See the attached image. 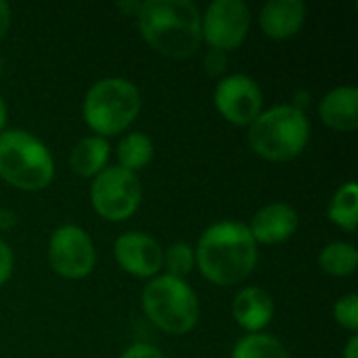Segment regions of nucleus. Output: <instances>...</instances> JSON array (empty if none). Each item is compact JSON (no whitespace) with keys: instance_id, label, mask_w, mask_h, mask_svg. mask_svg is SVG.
I'll list each match as a JSON object with an SVG mask.
<instances>
[{"instance_id":"obj_1","label":"nucleus","mask_w":358,"mask_h":358,"mask_svg":"<svg viewBox=\"0 0 358 358\" xmlns=\"http://www.w3.org/2000/svg\"><path fill=\"white\" fill-rule=\"evenodd\" d=\"M258 264V243L248 224L224 220L208 227L195 250V266L201 277L220 287L245 281Z\"/></svg>"},{"instance_id":"obj_2","label":"nucleus","mask_w":358,"mask_h":358,"mask_svg":"<svg viewBox=\"0 0 358 358\" xmlns=\"http://www.w3.org/2000/svg\"><path fill=\"white\" fill-rule=\"evenodd\" d=\"M136 23L145 42L164 57L187 59L201 46V13L191 0L141 2Z\"/></svg>"},{"instance_id":"obj_3","label":"nucleus","mask_w":358,"mask_h":358,"mask_svg":"<svg viewBox=\"0 0 358 358\" xmlns=\"http://www.w3.org/2000/svg\"><path fill=\"white\" fill-rule=\"evenodd\" d=\"M143 99L138 88L126 78H103L94 82L82 103L84 122L96 136L124 132L141 113Z\"/></svg>"},{"instance_id":"obj_4","label":"nucleus","mask_w":358,"mask_h":358,"mask_svg":"<svg viewBox=\"0 0 358 358\" xmlns=\"http://www.w3.org/2000/svg\"><path fill=\"white\" fill-rule=\"evenodd\" d=\"M252 149L268 162H289L298 157L310 138V122L306 113L292 105H279L262 111L248 132Z\"/></svg>"},{"instance_id":"obj_5","label":"nucleus","mask_w":358,"mask_h":358,"mask_svg":"<svg viewBox=\"0 0 358 358\" xmlns=\"http://www.w3.org/2000/svg\"><path fill=\"white\" fill-rule=\"evenodd\" d=\"M0 178L21 191H42L55 178V162L42 141L25 130L0 132Z\"/></svg>"},{"instance_id":"obj_6","label":"nucleus","mask_w":358,"mask_h":358,"mask_svg":"<svg viewBox=\"0 0 358 358\" xmlns=\"http://www.w3.org/2000/svg\"><path fill=\"white\" fill-rule=\"evenodd\" d=\"M141 302L149 321L170 336H185L199 321V300L185 279L170 275L149 279Z\"/></svg>"},{"instance_id":"obj_7","label":"nucleus","mask_w":358,"mask_h":358,"mask_svg":"<svg viewBox=\"0 0 358 358\" xmlns=\"http://www.w3.org/2000/svg\"><path fill=\"white\" fill-rule=\"evenodd\" d=\"M90 201L101 218L122 222L130 218L143 201L141 180L134 172L120 166H107L90 185Z\"/></svg>"},{"instance_id":"obj_8","label":"nucleus","mask_w":358,"mask_h":358,"mask_svg":"<svg viewBox=\"0 0 358 358\" xmlns=\"http://www.w3.org/2000/svg\"><path fill=\"white\" fill-rule=\"evenodd\" d=\"M48 262L63 279L88 277L96 264V250L90 235L76 224L55 229L48 239Z\"/></svg>"},{"instance_id":"obj_9","label":"nucleus","mask_w":358,"mask_h":358,"mask_svg":"<svg viewBox=\"0 0 358 358\" xmlns=\"http://www.w3.org/2000/svg\"><path fill=\"white\" fill-rule=\"evenodd\" d=\"M250 6L241 0H214L201 15V40L214 50H235L248 38Z\"/></svg>"},{"instance_id":"obj_10","label":"nucleus","mask_w":358,"mask_h":358,"mask_svg":"<svg viewBox=\"0 0 358 358\" xmlns=\"http://www.w3.org/2000/svg\"><path fill=\"white\" fill-rule=\"evenodd\" d=\"M262 90L250 76L233 73L216 84L214 105L218 113L235 126H250L262 113Z\"/></svg>"},{"instance_id":"obj_11","label":"nucleus","mask_w":358,"mask_h":358,"mask_svg":"<svg viewBox=\"0 0 358 358\" xmlns=\"http://www.w3.org/2000/svg\"><path fill=\"white\" fill-rule=\"evenodd\" d=\"M113 256L120 268L138 279H153L162 271L164 250L147 233L128 231L113 243Z\"/></svg>"},{"instance_id":"obj_12","label":"nucleus","mask_w":358,"mask_h":358,"mask_svg":"<svg viewBox=\"0 0 358 358\" xmlns=\"http://www.w3.org/2000/svg\"><path fill=\"white\" fill-rule=\"evenodd\" d=\"M298 222H300L298 212L289 203L275 201L260 208L254 214L248 229L256 243L277 245L294 237V233L298 231Z\"/></svg>"},{"instance_id":"obj_13","label":"nucleus","mask_w":358,"mask_h":358,"mask_svg":"<svg viewBox=\"0 0 358 358\" xmlns=\"http://www.w3.org/2000/svg\"><path fill=\"white\" fill-rule=\"evenodd\" d=\"M275 317V300L273 296L258 287H243L233 302V319L248 334H262V329Z\"/></svg>"},{"instance_id":"obj_14","label":"nucleus","mask_w":358,"mask_h":358,"mask_svg":"<svg viewBox=\"0 0 358 358\" xmlns=\"http://www.w3.org/2000/svg\"><path fill=\"white\" fill-rule=\"evenodd\" d=\"M306 21L302 0H268L260 10V27L273 40L294 38Z\"/></svg>"},{"instance_id":"obj_15","label":"nucleus","mask_w":358,"mask_h":358,"mask_svg":"<svg viewBox=\"0 0 358 358\" xmlns=\"http://www.w3.org/2000/svg\"><path fill=\"white\" fill-rule=\"evenodd\" d=\"M319 117L338 132H355L358 128V90L340 86L327 92L319 103Z\"/></svg>"},{"instance_id":"obj_16","label":"nucleus","mask_w":358,"mask_h":358,"mask_svg":"<svg viewBox=\"0 0 358 358\" xmlns=\"http://www.w3.org/2000/svg\"><path fill=\"white\" fill-rule=\"evenodd\" d=\"M109 143L103 136H86L82 138L69 155V168L82 176V178H94L96 174H101L107 168L109 162Z\"/></svg>"},{"instance_id":"obj_17","label":"nucleus","mask_w":358,"mask_h":358,"mask_svg":"<svg viewBox=\"0 0 358 358\" xmlns=\"http://www.w3.org/2000/svg\"><path fill=\"white\" fill-rule=\"evenodd\" d=\"M329 220L346 233H355L358 222V185L355 180L342 185L329 201Z\"/></svg>"},{"instance_id":"obj_18","label":"nucleus","mask_w":358,"mask_h":358,"mask_svg":"<svg viewBox=\"0 0 358 358\" xmlns=\"http://www.w3.org/2000/svg\"><path fill=\"white\" fill-rule=\"evenodd\" d=\"M153 153H155L153 141L143 132H130L117 145L120 168H124L128 172H134V174L151 164Z\"/></svg>"},{"instance_id":"obj_19","label":"nucleus","mask_w":358,"mask_h":358,"mask_svg":"<svg viewBox=\"0 0 358 358\" xmlns=\"http://www.w3.org/2000/svg\"><path fill=\"white\" fill-rule=\"evenodd\" d=\"M358 252L352 243L336 241L321 250L319 254V266L325 275L331 277H348L357 271Z\"/></svg>"},{"instance_id":"obj_20","label":"nucleus","mask_w":358,"mask_h":358,"mask_svg":"<svg viewBox=\"0 0 358 358\" xmlns=\"http://www.w3.org/2000/svg\"><path fill=\"white\" fill-rule=\"evenodd\" d=\"M231 358H289V355L275 336L248 334L235 344Z\"/></svg>"},{"instance_id":"obj_21","label":"nucleus","mask_w":358,"mask_h":358,"mask_svg":"<svg viewBox=\"0 0 358 358\" xmlns=\"http://www.w3.org/2000/svg\"><path fill=\"white\" fill-rule=\"evenodd\" d=\"M162 268H166V275L185 279L195 268V250L182 241L172 243L168 250H164V262Z\"/></svg>"},{"instance_id":"obj_22","label":"nucleus","mask_w":358,"mask_h":358,"mask_svg":"<svg viewBox=\"0 0 358 358\" xmlns=\"http://www.w3.org/2000/svg\"><path fill=\"white\" fill-rule=\"evenodd\" d=\"M334 319L340 327H344L350 334L358 331V296L346 294L342 296L334 306Z\"/></svg>"},{"instance_id":"obj_23","label":"nucleus","mask_w":358,"mask_h":358,"mask_svg":"<svg viewBox=\"0 0 358 358\" xmlns=\"http://www.w3.org/2000/svg\"><path fill=\"white\" fill-rule=\"evenodd\" d=\"M227 63H229V59H227V52H222V50H214L212 48L203 57V67H206L208 76H222L224 69H227Z\"/></svg>"},{"instance_id":"obj_24","label":"nucleus","mask_w":358,"mask_h":358,"mask_svg":"<svg viewBox=\"0 0 358 358\" xmlns=\"http://www.w3.org/2000/svg\"><path fill=\"white\" fill-rule=\"evenodd\" d=\"M13 266H15V258H13V250L6 241L0 239V287L10 279L13 275Z\"/></svg>"},{"instance_id":"obj_25","label":"nucleus","mask_w":358,"mask_h":358,"mask_svg":"<svg viewBox=\"0 0 358 358\" xmlns=\"http://www.w3.org/2000/svg\"><path fill=\"white\" fill-rule=\"evenodd\" d=\"M120 358H166L164 357V352L157 348V346H153V344H134V346H130L126 352H122V357Z\"/></svg>"},{"instance_id":"obj_26","label":"nucleus","mask_w":358,"mask_h":358,"mask_svg":"<svg viewBox=\"0 0 358 358\" xmlns=\"http://www.w3.org/2000/svg\"><path fill=\"white\" fill-rule=\"evenodd\" d=\"M8 27H10V6L0 0V40L6 36Z\"/></svg>"},{"instance_id":"obj_27","label":"nucleus","mask_w":358,"mask_h":358,"mask_svg":"<svg viewBox=\"0 0 358 358\" xmlns=\"http://www.w3.org/2000/svg\"><path fill=\"white\" fill-rule=\"evenodd\" d=\"M308 105H310V92H308V90H298V92L294 94V103H292V107L304 113V109H306Z\"/></svg>"},{"instance_id":"obj_28","label":"nucleus","mask_w":358,"mask_h":358,"mask_svg":"<svg viewBox=\"0 0 358 358\" xmlns=\"http://www.w3.org/2000/svg\"><path fill=\"white\" fill-rule=\"evenodd\" d=\"M344 358H358V338L352 336L346 344V350H344Z\"/></svg>"},{"instance_id":"obj_29","label":"nucleus","mask_w":358,"mask_h":358,"mask_svg":"<svg viewBox=\"0 0 358 358\" xmlns=\"http://www.w3.org/2000/svg\"><path fill=\"white\" fill-rule=\"evenodd\" d=\"M124 13H134V17H136V13H138V8H141V2H120L117 4Z\"/></svg>"},{"instance_id":"obj_30","label":"nucleus","mask_w":358,"mask_h":358,"mask_svg":"<svg viewBox=\"0 0 358 358\" xmlns=\"http://www.w3.org/2000/svg\"><path fill=\"white\" fill-rule=\"evenodd\" d=\"M6 126V105H4V99L0 96V132L4 130Z\"/></svg>"},{"instance_id":"obj_31","label":"nucleus","mask_w":358,"mask_h":358,"mask_svg":"<svg viewBox=\"0 0 358 358\" xmlns=\"http://www.w3.org/2000/svg\"><path fill=\"white\" fill-rule=\"evenodd\" d=\"M0 71H2V61H0Z\"/></svg>"}]
</instances>
